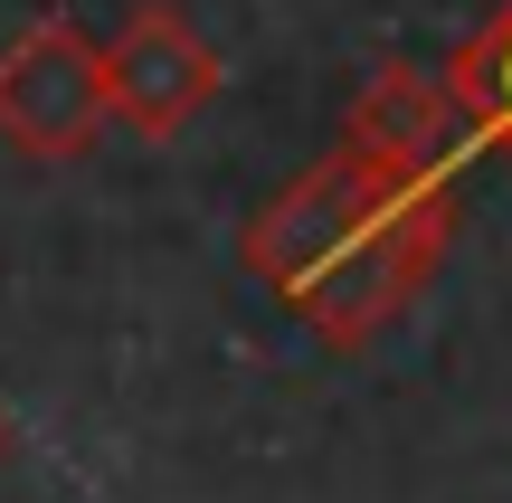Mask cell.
I'll return each instance as SVG.
<instances>
[{
	"label": "cell",
	"instance_id": "6",
	"mask_svg": "<svg viewBox=\"0 0 512 503\" xmlns=\"http://www.w3.org/2000/svg\"><path fill=\"white\" fill-rule=\"evenodd\" d=\"M0 456H10V409H0Z\"/></svg>",
	"mask_w": 512,
	"mask_h": 503
},
{
	"label": "cell",
	"instance_id": "3",
	"mask_svg": "<svg viewBox=\"0 0 512 503\" xmlns=\"http://www.w3.org/2000/svg\"><path fill=\"white\" fill-rule=\"evenodd\" d=\"M408 171H437V162H389V152H370V143H351V133H342L323 162L294 171V181L247 219V238H238L247 276L266 285V295H294V285H304L313 266L361 228V209L380 200L389 181H408Z\"/></svg>",
	"mask_w": 512,
	"mask_h": 503
},
{
	"label": "cell",
	"instance_id": "5",
	"mask_svg": "<svg viewBox=\"0 0 512 503\" xmlns=\"http://www.w3.org/2000/svg\"><path fill=\"white\" fill-rule=\"evenodd\" d=\"M446 86H456L465 133H475V143L512 171V0H503L494 19H484L475 38H465L456 57H446Z\"/></svg>",
	"mask_w": 512,
	"mask_h": 503
},
{
	"label": "cell",
	"instance_id": "2",
	"mask_svg": "<svg viewBox=\"0 0 512 503\" xmlns=\"http://www.w3.org/2000/svg\"><path fill=\"white\" fill-rule=\"evenodd\" d=\"M114 124V95H105V38H86V19L48 10L0 48V143L19 162H86L95 133Z\"/></svg>",
	"mask_w": 512,
	"mask_h": 503
},
{
	"label": "cell",
	"instance_id": "1",
	"mask_svg": "<svg viewBox=\"0 0 512 503\" xmlns=\"http://www.w3.org/2000/svg\"><path fill=\"white\" fill-rule=\"evenodd\" d=\"M456 171L465 162H437V171L389 181L380 200L361 209V228H351V238L285 295L323 352H361V342H380L389 323L427 295V276L446 266V238H456V209H465Z\"/></svg>",
	"mask_w": 512,
	"mask_h": 503
},
{
	"label": "cell",
	"instance_id": "4",
	"mask_svg": "<svg viewBox=\"0 0 512 503\" xmlns=\"http://www.w3.org/2000/svg\"><path fill=\"white\" fill-rule=\"evenodd\" d=\"M228 67L209 48V29L181 10V0H143L124 29L105 38V95H114V124L133 143H171L190 133L209 105H219Z\"/></svg>",
	"mask_w": 512,
	"mask_h": 503
}]
</instances>
